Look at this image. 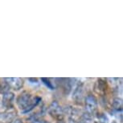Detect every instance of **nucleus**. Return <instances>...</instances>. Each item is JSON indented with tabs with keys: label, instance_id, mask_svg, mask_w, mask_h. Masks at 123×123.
I'll use <instances>...</instances> for the list:
<instances>
[{
	"label": "nucleus",
	"instance_id": "1",
	"mask_svg": "<svg viewBox=\"0 0 123 123\" xmlns=\"http://www.w3.org/2000/svg\"><path fill=\"white\" fill-rule=\"evenodd\" d=\"M41 98L39 97H32L31 94L27 92H23L16 99V103L22 113H27L33 110L40 102Z\"/></svg>",
	"mask_w": 123,
	"mask_h": 123
},
{
	"label": "nucleus",
	"instance_id": "2",
	"mask_svg": "<svg viewBox=\"0 0 123 123\" xmlns=\"http://www.w3.org/2000/svg\"><path fill=\"white\" fill-rule=\"evenodd\" d=\"M48 113L52 117L56 119L58 122L63 120L64 117V111L63 108L61 107L57 101H52L48 107Z\"/></svg>",
	"mask_w": 123,
	"mask_h": 123
},
{
	"label": "nucleus",
	"instance_id": "3",
	"mask_svg": "<svg viewBox=\"0 0 123 123\" xmlns=\"http://www.w3.org/2000/svg\"><path fill=\"white\" fill-rule=\"evenodd\" d=\"M85 110L86 112L92 115L97 110V100L93 95L89 94L85 97Z\"/></svg>",
	"mask_w": 123,
	"mask_h": 123
},
{
	"label": "nucleus",
	"instance_id": "4",
	"mask_svg": "<svg viewBox=\"0 0 123 123\" xmlns=\"http://www.w3.org/2000/svg\"><path fill=\"white\" fill-rule=\"evenodd\" d=\"M4 80L7 84L9 88H11L14 90H19L24 86V80L21 78L9 77V78H5Z\"/></svg>",
	"mask_w": 123,
	"mask_h": 123
},
{
	"label": "nucleus",
	"instance_id": "5",
	"mask_svg": "<svg viewBox=\"0 0 123 123\" xmlns=\"http://www.w3.org/2000/svg\"><path fill=\"white\" fill-rule=\"evenodd\" d=\"M15 100V94L12 92H6L3 95V98H2V105L4 108L7 109L13 108V102Z\"/></svg>",
	"mask_w": 123,
	"mask_h": 123
},
{
	"label": "nucleus",
	"instance_id": "6",
	"mask_svg": "<svg viewBox=\"0 0 123 123\" xmlns=\"http://www.w3.org/2000/svg\"><path fill=\"white\" fill-rule=\"evenodd\" d=\"M16 116V111L13 108L7 109L6 111L0 113V121L3 122H11Z\"/></svg>",
	"mask_w": 123,
	"mask_h": 123
},
{
	"label": "nucleus",
	"instance_id": "7",
	"mask_svg": "<svg viewBox=\"0 0 123 123\" xmlns=\"http://www.w3.org/2000/svg\"><path fill=\"white\" fill-rule=\"evenodd\" d=\"M113 108L117 111L122 110V100L119 97H116L113 100Z\"/></svg>",
	"mask_w": 123,
	"mask_h": 123
},
{
	"label": "nucleus",
	"instance_id": "8",
	"mask_svg": "<svg viewBox=\"0 0 123 123\" xmlns=\"http://www.w3.org/2000/svg\"><path fill=\"white\" fill-rule=\"evenodd\" d=\"M96 88L98 89V92H105L106 90V82L103 79H99L97 82Z\"/></svg>",
	"mask_w": 123,
	"mask_h": 123
},
{
	"label": "nucleus",
	"instance_id": "9",
	"mask_svg": "<svg viewBox=\"0 0 123 123\" xmlns=\"http://www.w3.org/2000/svg\"><path fill=\"white\" fill-rule=\"evenodd\" d=\"M97 119L100 123H109V118L107 115L104 113H97Z\"/></svg>",
	"mask_w": 123,
	"mask_h": 123
},
{
	"label": "nucleus",
	"instance_id": "10",
	"mask_svg": "<svg viewBox=\"0 0 123 123\" xmlns=\"http://www.w3.org/2000/svg\"><path fill=\"white\" fill-rule=\"evenodd\" d=\"M41 80H42V82L46 85V86H47V87L48 88V89H52V90L55 89L54 85H53V83H52V82H51L50 79L42 77V78H41Z\"/></svg>",
	"mask_w": 123,
	"mask_h": 123
},
{
	"label": "nucleus",
	"instance_id": "11",
	"mask_svg": "<svg viewBox=\"0 0 123 123\" xmlns=\"http://www.w3.org/2000/svg\"><path fill=\"white\" fill-rule=\"evenodd\" d=\"M30 123H48V122H46V121H44V120L39 119V118H33Z\"/></svg>",
	"mask_w": 123,
	"mask_h": 123
},
{
	"label": "nucleus",
	"instance_id": "12",
	"mask_svg": "<svg viewBox=\"0 0 123 123\" xmlns=\"http://www.w3.org/2000/svg\"><path fill=\"white\" fill-rule=\"evenodd\" d=\"M11 123H24L23 122V121L21 119H19V118H17V119H14Z\"/></svg>",
	"mask_w": 123,
	"mask_h": 123
},
{
	"label": "nucleus",
	"instance_id": "13",
	"mask_svg": "<svg viewBox=\"0 0 123 123\" xmlns=\"http://www.w3.org/2000/svg\"><path fill=\"white\" fill-rule=\"evenodd\" d=\"M68 123H81L80 122H79L78 120H73V119H70L69 120Z\"/></svg>",
	"mask_w": 123,
	"mask_h": 123
},
{
	"label": "nucleus",
	"instance_id": "14",
	"mask_svg": "<svg viewBox=\"0 0 123 123\" xmlns=\"http://www.w3.org/2000/svg\"><path fill=\"white\" fill-rule=\"evenodd\" d=\"M57 123H64L63 122H62V121H60V122H58Z\"/></svg>",
	"mask_w": 123,
	"mask_h": 123
},
{
	"label": "nucleus",
	"instance_id": "15",
	"mask_svg": "<svg viewBox=\"0 0 123 123\" xmlns=\"http://www.w3.org/2000/svg\"><path fill=\"white\" fill-rule=\"evenodd\" d=\"M96 123H97V122H96Z\"/></svg>",
	"mask_w": 123,
	"mask_h": 123
}]
</instances>
